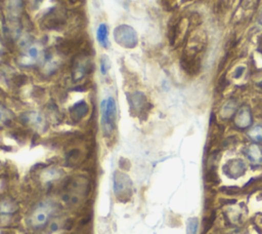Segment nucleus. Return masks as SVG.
<instances>
[{"label":"nucleus","instance_id":"obj_1","mask_svg":"<svg viewBox=\"0 0 262 234\" xmlns=\"http://www.w3.org/2000/svg\"><path fill=\"white\" fill-rule=\"evenodd\" d=\"M24 8L25 0H3L5 31L12 38H16L19 35Z\"/></svg>","mask_w":262,"mask_h":234},{"label":"nucleus","instance_id":"obj_2","mask_svg":"<svg viewBox=\"0 0 262 234\" xmlns=\"http://www.w3.org/2000/svg\"><path fill=\"white\" fill-rule=\"evenodd\" d=\"M57 206L52 201H42L36 205L29 216V224L33 228L45 226L51 217L56 212Z\"/></svg>","mask_w":262,"mask_h":234},{"label":"nucleus","instance_id":"obj_3","mask_svg":"<svg viewBox=\"0 0 262 234\" xmlns=\"http://www.w3.org/2000/svg\"><path fill=\"white\" fill-rule=\"evenodd\" d=\"M100 113H101V127L103 133L110 136L116 126L117 119V104L113 96H108L101 101L100 103Z\"/></svg>","mask_w":262,"mask_h":234},{"label":"nucleus","instance_id":"obj_4","mask_svg":"<svg viewBox=\"0 0 262 234\" xmlns=\"http://www.w3.org/2000/svg\"><path fill=\"white\" fill-rule=\"evenodd\" d=\"M114 39L117 44L128 49L134 48L138 42L136 31L126 24L119 25L115 28Z\"/></svg>","mask_w":262,"mask_h":234},{"label":"nucleus","instance_id":"obj_5","mask_svg":"<svg viewBox=\"0 0 262 234\" xmlns=\"http://www.w3.org/2000/svg\"><path fill=\"white\" fill-rule=\"evenodd\" d=\"M91 61L87 55L77 56L72 66V79L79 81L83 79L91 69Z\"/></svg>","mask_w":262,"mask_h":234},{"label":"nucleus","instance_id":"obj_6","mask_svg":"<svg viewBox=\"0 0 262 234\" xmlns=\"http://www.w3.org/2000/svg\"><path fill=\"white\" fill-rule=\"evenodd\" d=\"M252 122H253L252 111L248 106H242L239 109H237L233 119V123L236 128L247 129L251 127Z\"/></svg>","mask_w":262,"mask_h":234},{"label":"nucleus","instance_id":"obj_7","mask_svg":"<svg viewBox=\"0 0 262 234\" xmlns=\"http://www.w3.org/2000/svg\"><path fill=\"white\" fill-rule=\"evenodd\" d=\"M246 163L242 159H231L223 165V172L230 179H237L246 172Z\"/></svg>","mask_w":262,"mask_h":234},{"label":"nucleus","instance_id":"obj_8","mask_svg":"<svg viewBox=\"0 0 262 234\" xmlns=\"http://www.w3.org/2000/svg\"><path fill=\"white\" fill-rule=\"evenodd\" d=\"M131 180L125 173L121 171H117L114 174V190L115 193L119 196H123L125 194L130 193L131 190Z\"/></svg>","mask_w":262,"mask_h":234},{"label":"nucleus","instance_id":"obj_9","mask_svg":"<svg viewBox=\"0 0 262 234\" xmlns=\"http://www.w3.org/2000/svg\"><path fill=\"white\" fill-rule=\"evenodd\" d=\"M41 54L39 46L36 44L29 45L25 51L19 55V63L24 66H32L39 60Z\"/></svg>","mask_w":262,"mask_h":234},{"label":"nucleus","instance_id":"obj_10","mask_svg":"<svg viewBox=\"0 0 262 234\" xmlns=\"http://www.w3.org/2000/svg\"><path fill=\"white\" fill-rule=\"evenodd\" d=\"M128 102L131 110L134 112H141L146 105L145 95L140 91H135L128 94Z\"/></svg>","mask_w":262,"mask_h":234},{"label":"nucleus","instance_id":"obj_11","mask_svg":"<svg viewBox=\"0 0 262 234\" xmlns=\"http://www.w3.org/2000/svg\"><path fill=\"white\" fill-rule=\"evenodd\" d=\"M246 155L254 165L262 164V149L259 145L251 144L246 150Z\"/></svg>","mask_w":262,"mask_h":234},{"label":"nucleus","instance_id":"obj_12","mask_svg":"<svg viewBox=\"0 0 262 234\" xmlns=\"http://www.w3.org/2000/svg\"><path fill=\"white\" fill-rule=\"evenodd\" d=\"M88 113V106L84 101L77 102L71 109H70V114L72 119L79 121L82 118H84Z\"/></svg>","mask_w":262,"mask_h":234},{"label":"nucleus","instance_id":"obj_13","mask_svg":"<svg viewBox=\"0 0 262 234\" xmlns=\"http://www.w3.org/2000/svg\"><path fill=\"white\" fill-rule=\"evenodd\" d=\"M96 39L101 47L106 48L108 46V28L106 24L101 23L98 26L96 30Z\"/></svg>","mask_w":262,"mask_h":234},{"label":"nucleus","instance_id":"obj_14","mask_svg":"<svg viewBox=\"0 0 262 234\" xmlns=\"http://www.w3.org/2000/svg\"><path fill=\"white\" fill-rule=\"evenodd\" d=\"M237 111V103L235 100L231 99V100H228L221 108L220 110V115L222 118L224 119H227V118H230L231 116H233Z\"/></svg>","mask_w":262,"mask_h":234},{"label":"nucleus","instance_id":"obj_15","mask_svg":"<svg viewBox=\"0 0 262 234\" xmlns=\"http://www.w3.org/2000/svg\"><path fill=\"white\" fill-rule=\"evenodd\" d=\"M62 174V170L57 168V167H49V168H46L42 171L41 173V180L45 183H48V182H52V181H55V180H58Z\"/></svg>","mask_w":262,"mask_h":234},{"label":"nucleus","instance_id":"obj_16","mask_svg":"<svg viewBox=\"0 0 262 234\" xmlns=\"http://www.w3.org/2000/svg\"><path fill=\"white\" fill-rule=\"evenodd\" d=\"M25 120L31 124L32 126L34 127H42L43 124H44V120L43 118L41 117L40 114L38 113H35V112H31V113H27L26 114V117H25Z\"/></svg>","mask_w":262,"mask_h":234},{"label":"nucleus","instance_id":"obj_17","mask_svg":"<svg viewBox=\"0 0 262 234\" xmlns=\"http://www.w3.org/2000/svg\"><path fill=\"white\" fill-rule=\"evenodd\" d=\"M248 136L254 143L262 142V124H256L248 130Z\"/></svg>","mask_w":262,"mask_h":234},{"label":"nucleus","instance_id":"obj_18","mask_svg":"<svg viewBox=\"0 0 262 234\" xmlns=\"http://www.w3.org/2000/svg\"><path fill=\"white\" fill-rule=\"evenodd\" d=\"M11 118H12L11 112L7 108H5L3 105L0 104V125L6 124L11 120Z\"/></svg>","mask_w":262,"mask_h":234},{"label":"nucleus","instance_id":"obj_19","mask_svg":"<svg viewBox=\"0 0 262 234\" xmlns=\"http://www.w3.org/2000/svg\"><path fill=\"white\" fill-rule=\"evenodd\" d=\"M15 208H16V206H15V204L12 201L4 200V201L0 202V212L9 213V212L14 211Z\"/></svg>","mask_w":262,"mask_h":234},{"label":"nucleus","instance_id":"obj_20","mask_svg":"<svg viewBox=\"0 0 262 234\" xmlns=\"http://www.w3.org/2000/svg\"><path fill=\"white\" fill-rule=\"evenodd\" d=\"M110 69H111V61H110L108 56L105 55V54L101 55V59H100V71H101V74L102 75H106Z\"/></svg>","mask_w":262,"mask_h":234},{"label":"nucleus","instance_id":"obj_21","mask_svg":"<svg viewBox=\"0 0 262 234\" xmlns=\"http://www.w3.org/2000/svg\"><path fill=\"white\" fill-rule=\"evenodd\" d=\"M198 219L196 218H189L187 220V227L186 233L187 234H196L198 231Z\"/></svg>","mask_w":262,"mask_h":234},{"label":"nucleus","instance_id":"obj_22","mask_svg":"<svg viewBox=\"0 0 262 234\" xmlns=\"http://www.w3.org/2000/svg\"><path fill=\"white\" fill-rule=\"evenodd\" d=\"M4 53V45L2 43V39L0 37V55H2Z\"/></svg>","mask_w":262,"mask_h":234},{"label":"nucleus","instance_id":"obj_23","mask_svg":"<svg viewBox=\"0 0 262 234\" xmlns=\"http://www.w3.org/2000/svg\"><path fill=\"white\" fill-rule=\"evenodd\" d=\"M259 24L262 26V14L260 15V18H259Z\"/></svg>","mask_w":262,"mask_h":234},{"label":"nucleus","instance_id":"obj_24","mask_svg":"<svg viewBox=\"0 0 262 234\" xmlns=\"http://www.w3.org/2000/svg\"><path fill=\"white\" fill-rule=\"evenodd\" d=\"M43 0H36V2H38V3H40V2H42Z\"/></svg>","mask_w":262,"mask_h":234}]
</instances>
